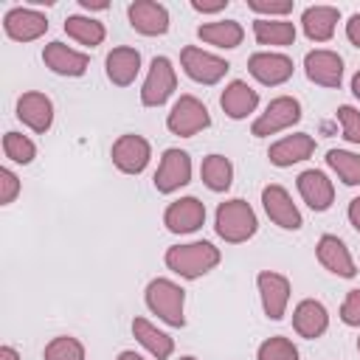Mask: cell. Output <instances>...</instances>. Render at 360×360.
<instances>
[{
  "mask_svg": "<svg viewBox=\"0 0 360 360\" xmlns=\"http://www.w3.org/2000/svg\"><path fill=\"white\" fill-rule=\"evenodd\" d=\"M259 228V219H256V211L250 208V202L233 197V200H225L217 205V214H214V231L219 239H225L228 245H242L248 242Z\"/></svg>",
  "mask_w": 360,
  "mask_h": 360,
  "instance_id": "obj_1",
  "label": "cell"
},
{
  "mask_svg": "<svg viewBox=\"0 0 360 360\" xmlns=\"http://www.w3.org/2000/svg\"><path fill=\"white\" fill-rule=\"evenodd\" d=\"M222 253L211 242H188V245H172L166 250V267L177 273L180 278H200L208 270L219 264Z\"/></svg>",
  "mask_w": 360,
  "mask_h": 360,
  "instance_id": "obj_2",
  "label": "cell"
},
{
  "mask_svg": "<svg viewBox=\"0 0 360 360\" xmlns=\"http://www.w3.org/2000/svg\"><path fill=\"white\" fill-rule=\"evenodd\" d=\"M146 307L169 326H186V290L169 278H152L146 284Z\"/></svg>",
  "mask_w": 360,
  "mask_h": 360,
  "instance_id": "obj_3",
  "label": "cell"
},
{
  "mask_svg": "<svg viewBox=\"0 0 360 360\" xmlns=\"http://www.w3.org/2000/svg\"><path fill=\"white\" fill-rule=\"evenodd\" d=\"M166 127L172 135H180V138H191L202 129L211 127V115H208V107L197 98V96H180L172 107V112L166 115Z\"/></svg>",
  "mask_w": 360,
  "mask_h": 360,
  "instance_id": "obj_4",
  "label": "cell"
},
{
  "mask_svg": "<svg viewBox=\"0 0 360 360\" xmlns=\"http://www.w3.org/2000/svg\"><path fill=\"white\" fill-rule=\"evenodd\" d=\"M177 90V73L169 56H155L149 65V73L141 87V104L143 107H160L169 101V96Z\"/></svg>",
  "mask_w": 360,
  "mask_h": 360,
  "instance_id": "obj_5",
  "label": "cell"
},
{
  "mask_svg": "<svg viewBox=\"0 0 360 360\" xmlns=\"http://www.w3.org/2000/svg\"><path fill=\"white\" fill-rule=\"evenodd\" d=\"M180 65H183L186 76L191 82H200V84H217L231 70V65L222 56H214V53H208L197 45H186L180 51Z\"/></svg>",
  "mask_w": 360,
  "mask_h": 360,
  "instance_id": "obj_6",
  "label": "cell"
},
{
  "mask_svg": "<svg viewBox=\"0 0 360 360\" xmlns=\"http://www.w3.org/2000/svg\"><path fill=\"white\" fill-rule=\"evenodd\" d=\"M298 121H301V104H298V98H292V96H278V98H273V101L267 104V110L253 121L250 132H253L256 138H267V135H276V132H281V129H290V127L298 124Z\"/></svg>",
  "mask_w": 360,
  "mask_h": 360,
  "instance_id": "obj_7",
  "label": "cell"
},
{
  "mask_svg": "<svg viewBox=\"0 0 360 360\" xmlns=\"http://www.w3.org/2000/svg\"><path fill=\"white\" fill-rule=\"evenodd\" d=\"M191 183V158L183 149H166L160 158V166L155 172V188L158 194H172Z\"/></svg>",
  "mask_w": 360,
  "mask_h": 360,
  "instance_id": "obj_8",
  "label": "cell"
},
{
  "mask_svg": "<svg viewBox=\"0 0 360 360\" xmlns=\"http://www.w3.org/2000/svg\"><path fill=\"white\" fill-rule=\"evenodd\" d=\"M262 205H264L270 222H276V225L284 228V231H298V228L304 225L301 211L295 208L290 191H287L284 186H278V183H270V186L262 188Z\"/></svg>",
  "mask_w": 360,
  "mask_h": 360,
  "instance_id": "obj_9",
  "label": "cell"
},
{
  "mask_svg": "<svg viewBox=\"0 0 360 360\" xmlns=\"http://www.w3.org/2000/svg\"><path fill=\"white\" fill-rule=\"evenodd\" d=\"M152 158V146L143 135L127 132L112 143V163L124 174H141Z\"/></svg>",
  "mask_w": 360,
  "mask_h": 360,
  "instance_id": "obj_10",
  "label": "cell"
},
{
  "mask_svg": "<svg viewBox=\"0 0 360 360\" xmlns=\"http://www.w3.org/2000/svg\"><path fill=\"white\" fill-rule=\"evenodd\" d=\"M256 287L262 295L264 315L270 321H281L287 312V304H290V278L281 273H273V270H262L256 276Z\"/></svg>",
  "mask_w": 360,
  "mask_h": 360,
  "instance_id": "obj_11",
  "label": "cell"
},
{
  "mask_svg": "<svg viewBox=\"0 0 360 360\" xmlns=\"http://www.w3.org/2000/svg\"><path fill=\"white\" fill-rule=\"evenodd\" d=\"M129 25L143 37H163L169 31V8L155 0H135L127 6Z\"/></svg>",
  "mask_w": 360,
  "mask_h": 360,
  "instance_id": "obj_12",
  "label": "cell"
},
{
  "mask_svg": "<svg viewBox=\"0 0 360 360\" xmlns=\"http://www.w3.org/2000/svg\"><path fill=\"white\" fill-rule=\"evenodd\" d=\"M3 28L14 42H34L48 31V17L37 8H22L14 6L3 17Z\"/></svg>",
  "mask_w": 360,
  "mask_h": 360,
  "instance_id": "obj_13",
  "label": "cell"
},
{
  "mask_svg": "<svg viewBox=\"0 0 360 360\" xmlns=\"http://www.w3.org/2000/svg\"><path fill=\"white\" fill-rule=\"evenodd\" d=\"M248 70L259 84L278 87L292 76V59L287 53H273V51H259L248 59Z\"/></svg>",
  "mask_w": 360,
  "mask_h": 360,
  "instance_id": "obj_14",
  "label": "cell"
},
{
  "mask_svg": "<svg viewBox=\"0 0 360 360\" xmlns=\"http://www.w3.org/2000/svg\"><path fill=\"white\" fill-rule=\"evenodd\" d=\"M304 73L312 84L321 87H340L343 82V59L335 51L326 48H315L304 56Z\"/></svg>",
  "mask_w": 360,
  "mask_h": 360,
  "instance_id": "obj_15",
  "label": "cell"
},
{
  "mask_svg": "<svg viewBox=\"0 0 360 360\" xmlns=\"http://www.w3.org/2000/svg\"><path fill=\"white\" fill-rule=\"evenodd\" d=\"M17 118L28 129H34V132L42 135L53 124V101L45 93H39V90H28V93H22L17 98Z\"/></svg>",
  "mask_w": 360,
  "mask_h": 360,
  "instance_id": "obj_16",
  "label": "cell"
},
{
  "mask_svg": "<svg viewBox=\"0 0 360 360\" xmlns=\"http://www.w3.org/2000/svg\"><path fill=\"white\" fill-rule=\"evenodd\" d=\"M315 256L318 262L323 264V270L340 276V278H354L357 276V267H354V259L349 253V248L343 245V239L332 236V233H323L315 245Z\"/></svg>",
  "mask_w": 360,
  "mask_h": 360,
  "instance_id": "obj_17",
  "label": "cell"
},
{
  "mask_svg": "<svg viewBox=\"0 0 360 360\" xmlns=\"http://www.w3.org/2000/svg\"><path fill=\"white\" fill-rule=\"evenodd\" d=\"M295 186H298L301 200H304L312 211H329V208H332V202H335V186H332V180H329L321 169H307V172H301L298 180H295Z\"/></svg>",
  "mask_w": 360,
  "mask_h": 360,
  "instance_id": "obj_18",
  "label": "cell"
},
{
  "mask_svg": "<svg viewBox=\"0 0 360 360\" xmlns=\"http://www.w3.org/2000/svg\"><path fill=\"white\" fill-rule=\"evenodd\" d=\"M202 222H205V205L197 197H180L163 214V225L172 233H194L197 228H202Z\"/></svg>",
  "mask_w": 360,
  "mask_h": 360,
  "instance_id": "obj_19",
  "label": "cell"
},
{
  "mask_svg": "<svg viewBox=\"0 0 360 360\" xmlns=\"http://www.w3.org/2000/svg\"><path fill=\"white\" fill-rule=\"evenodd\" d=\"M312 152H315V138L307 135V132H295V135H287V138L276 141L267 149V158H270L273 166L287 169L292 163H301V160L312 158Z\"/></svg>",
  "mask_w": 360,
  "mask_h": 360,
  "instance_id": "obj_20",
  "label": "cell"
},
{
  "mask_svg": "<svg viewBox=\"0 0 360 360\" xmlns=\"http://www.w3.org/2000/svg\"><path fill=\"white\" fill-rule=\"evenodd\" d=\"M42 62L59 76H84V70L90 65V56L82 53V51L68 48L65 42H48L42 48Z\"/></svg>",
  "mask_w": 360,
  "mask_h": 360,
  "instance_id": "obj_21",
  "label": "cell"
},
{
  "mask_svg": "<svg viewBox=\"0 0 360 360\" xmlns=\"http://www.w3.org/2000/svg\"><path fill=\"white\" fill-rule=\"evenodd\" d=\"M292 329L301 338H307V340L321 338L329 329V312H326V307L321 301H315V298H304L292 309Z\"/></svg>",
  "mask_w": 360,
  "mask_h": 360,
  "instance_id": "obj_22",
  "label": "cell"
},
{
  "mask_svg": "<svg viewBox=\"0 0 360 360\" xmlns=\"http://www.w3.org/2000/svg\"><path fill=\"white\" fill-rule=\"evenodd\" d=\"M256 104H259V93H256L248 82H242V79H233L231 84H225V90H222V96H219V107H222L225 115L233 118V121L248 118V115L256 110Z\"/></svg>",
  "mask_w": 360,
  "mask_h": 360,
  "instance_id": "obj_23",
  "label": "cell"
},
{
  "mask_svg": "<svg viewBox=\"0 0 360 360\" xmlns=\"http://www.w3.org/2000/svg\"><path fill=\"white\" fill-rule=\"evenodd\" d=\"M107 65V79L115 84V87H129L141 70V53L135 48H127V45H118L107 53L104 59Z\"/></svg>",
  "mask_w": 360,
  "mask_h": 360,
  "instance_id": "obj_24",
  "label": "cell"
},
{
  "mask_svg": "<svg viewBox=\"0 0 360 360\" xmlns=\"http://www.w3.org/2000/svg\"><path fill=\"white\" fill-rule=\"evenodd\" d=\"M338 20H340V11L335 6H309L301 14V28H304L307 39L326 42V39H332V34L338 28Z\"/></svg>",
  "mask_w": 360,
  "mask_h": 360,
  "instance_id": "obj_25",
  "label": "cell"
},
{
  "mask_svg": "<svg viewBox=\"0 0 360 360\" xmlns=\"http://www.w3.org/2000/svg\"><path fill=\"white\" fill-rule=\"evenodd\" d=\"M132 335L155 360H169L172 352H174V340L166 332H160L155 323H149L146 318H135L132 321Z\"/></svg>",
  "mask_w": 360,
  "mask_h": 360,
  "instance_id": "obj_26",
  "label": "cell"
},
{
  "mask_svg": "<svg viewBox=\"0 0 360 360\" xmlns=\"http://www.w3.org/2000/svg\"><path fill=\"white\" fill-rule=\"evenodd\" d=\"M197 37H200L202 42L214 45V48L231 51V48L242 45L245 28H242L236 20H214V22H202V25L197 28Z\"/></svg>",
  "mask_w": 360,
  "mask_h": 360,
  "instance_id": "obj_27",
  "label": "cell"
},
{
  "mask_svg": "<svg viewBox=\"0 0 360 360\" xmlns=\"http://www.w3.org/2000/svg\"><path fill=\"white\" fill-rule=\"evenodd\" d=\"M253 37L259 45H278V48H287L295 42V25L290 20H267V17H259L253 20Z\"/></svg>",
  "mask_w": 360,
  "mask_h": 360,
  "instance_id": "obj_28",
  "label": "cell"
},
{
  "mask_svg": "<svg viewBox=\"0 0 360 360\" xmlns=\"http://www.w3.org/2000/svg\"><path fill=\"white\" fill-rule=\"evenodd\" d=\"M65 34L70 39H76L79 45H87V48H96L104 42L107 31H104V22L93 20V17H82V14H70L65 20Z\"/></svg>",
  "mask_w": 360,
  "mask_h": 360,
  "instance_id": "obj_29",
  "label": "cell"
},
{
  "mask_svg": "<svg viewBox=\"0 0 360 360\" xmlns=\"http://www.w3.org/2000/svg\"><path fill=\"white\" fill-rule=\"evenodd\" d=\"M200 174L211 191H228L233 183V166L225 155H208L200 166Z\"/></svg>",
  "mask_w": 360,
  "mask_h": 360,
  "instance_id": "obj_30",
  "label": "cell"
},
{
  "mask_svg": "<svg viewBox=\"0 0 360 360\" xmlns=\"http://www.w3.org/2000/svg\"><path fill=\"white\" fill-rule=\"evenodd\" d=\"M326 166L346 186H360V155L346 152V149H329L326 152Z\"/></svg>",
  "mask_w": 360,
  "mask_h": 360,
  "instance_id": "obj_31",
  "label": "cell"
},
{
  "mask_svg": "<svg viewBox=\"0 0 360 360\" xmlns=\"http://www.w3.org/2000/svg\"><path fill=\"white\" fill-rule=\"evenodd\" d=\"M3 152H6V158L11 163H22V166H28L37 158L34 141L28 135H22V132H6L3 135Z\"/></svg>",
  "mask_w": 360,
  "mask_h": 360,
  "instance_id": "obj_32",
  "label": "cell"
},
{
  "mask_svg": "<svg viewBox=\"0 0 360 360\" xmlns=\"http://www.w3.org/2000/svg\"><path fill=\"white\" fill-rule=\"evenodd\" d=\"M45 360H84V346L82 340L70 335H59L45 346Z\"/></svg>",
  "mask_w": 360,
  "mask_h": 360,
  "instance_id": "obj_33",
  "label": "cell"
},
{
  "mask_svg": "<svg viewBox=\"0 0 360 360\" xmlns=\"http://www.w3.org/2000/svg\"><path fill=\"white\" fill-rule=\"evenodd\" d=\"M256 360H298V349L292 346L290 338L276 335V338H267V340L259 346Z\"/></svg>",
  "mask_w": 360,
  "mask_h": 360,
  "instance_id": "obj_34",
  "label": "cell"
},
{
  "mask_svg": "<svg viewBox=\"0 0 360 360\" xmlns=\"http://www.w3.org/2000/svg\"><path fill=\"white\" fill-rule=\"evenodd\" d=\"M338 121L343 127V138L349 143H360V110H354L352 104H340L338 107Z\"/></svg>",
  "mask_w": 360,
  "mask_h": 360,
  "instance_id": "obj_35",
  "label": "cell"
},
{
  "mask_svg": "<svg viewBox=\"0 0 360 360\" xmlns=\"http://www.w3.org/2000/svg\"><path fill=\"white\" fill-rule=\"evenodd\" d=\"M248 8L256 14H267V20H284L292 11V0H248Z\"/></svg>",
  "mask_w": 360,
  "mask_h": 360,
  "instance_id": "obj_36",
  "label": "cell"
},
{
  "mask_svg": "<svg viewBox=\"0 0 360 360\" xmlns=\"http://www.w3.org/2000/svg\"><path fill=\"white\" fill-rule=\"evenodd\" d=\"M20 194V177L11 169H0V205H11Z\"/></svg>",
  "mask_w": 360,
  "mask_h": 360,
  "instance_id": "obj_37",
  "label": "cell"
},
{
  "mask_svg": "<svg viewBox=\"0 0 360 360\" xmlns=\"http://www.w3.org/2000/svg\"><path fill=\"white\" fill-rule=\"evenodd\" d=\"M340 321L346 326H360V290H349L340 304Z\"/></svg>",
  "mask_w": 360,
  "mask_h": 360,
  "instance_id": "obj_38",
  "label": "cell"
},
{
  "mask_svg": "<svg viewBox=\"0 0 360 360\" xmlns=\"http://www.w3.org/2000/svg\"><path fill=\"white\" fill-rule=\"evenodd\" d=\"M191 8L200 14H217L222 8H228V0H217V3H202V0H191Z\"/></svg>",
  "mask_w": 360,
  "mask_h": 360,
  "instance_id": "obj_39",
  "label": "cell"
},
{
  "mask_svg": "<svg viewBox=\"0 0 360 360\" xmlns=\"http://www.w3.org/2000/svg\"><path fill=\"white\" fill-rule=\"evenodd\" d=\"M346 37H349V42H352L354 48H360V11L349 17V22H346Z\"/></svg>",
  "mask_w": 360,
  "mask_h": 360,
  "instance_id": "obj_40",
  "label": "cell"
},
{
  "mask_svg": "<svg viewBox=\"0 0 360 360\" xmlns=\"http://www.w3.org/2000/svg\"><path fill=\"white\" fill-rule=\"evenodd\" d=\"M346 214H349V222H352V228L360 233V197H354V200L349 202V211H346Z\"/></svg>",
  "mask_w": 360,
  "mask_h": 360,
  "instance_id": "obj_41",
  "label": "cell"
},
{
  "mask_svg": "<svg viewBox=\"0 0 360 360\" xmlns=\"http://www.w3.org/2000/svg\"><path fill=\"white\" fill-rule=\"evenodd\" d=\"M0 360H20V354L11 346H0Z\"/></svg>",
  "mask_w": 360,
  "mask_h": 360,
  "instance_id": "obj_42",
  "label": "cell"
},
{
  "mask_svg": "<svg viewBox=\"0 0 360 360\" xmlns=\"http://www.w3.org/2000/svg\"><path fill=\"white\" fill-rule=\"evenodd\" d=\"M79 6L87 11H104L107 8V3H90V0H79Z\"/></svg>",
  "mask_w": 360,
  "mask_h": 360,
  "instance_id": "obj_43",
  "label": "cell"
},
{
  "mask_svg": "<svg viewBox=\"0 0 360 360\" xmlns=\"http://www.w3.org/2000/svg\"><path fill=\"white\" fill-rule=\"evenodd\" d=\"M115 360H143V357H141L138 352H129V349H127V352H121Z\"/></svg>",
  "mask_w": 360,
  "mask_h": 360,
  "instance_id": "obj_44",
  "label": "cell"
},
{
  "mask_svg": "<svg viewBox=\"0 0 360 360\" xmlns=\"http://www.w3.org/2000/svg\"><path fill=\"white\" fill-rule=\"evenodd\" d=\"M352 93H354V98H360V70L352 76Z\"/></svg>",
  "mask_w": 360,
  "mask_h": 360,
  "instance_id": "obj_45",
  "label": "cell"
},
{
  "mask_svg": "<svg viewBox=\"0 0 360 360\" xmlns=\"http://www.w3.org/2000/svg\"><path fill=\"white\" fill-rule=\"evenodd\" d=\"M180 360H197V357H191V354H186V357H180Z\"/></svg>",
  "mask_w": 360,
  "mask_h": 360,
  "instance_id": "obj_46",
  "label": "cell"
},
{
  "mask_svg": "<svg viewBox=\"0 0 360 360\" xmlns=\"http://www.w3.org/2000/svg\"><path fill=\"white\" fill-rule=\"evenodd\" d=\"M357 352H360V338H357Z\"/></svg>",
  "mask_w": 360,
  "mask_h": 360,
  "instance_id": "obj_47",
  "label": "cell"
}]
</instances>
